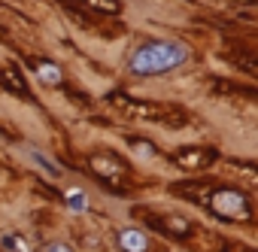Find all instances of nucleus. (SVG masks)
<instances>
[{
    "label": "nucleus",
    "mask_w": 258,
    "mask_h": 252,
    "mask_svg": "<svg viewBox=\"0 0 258 252\" xmlns=\"http://www.w3.org/2000/svg\"><path fill=\"white\" fill-rule=\"evenodd\" d=\"M188 46L185 43H176V40H146L143 46L134 49L131 61V73L137 76H161V73H170L176 67H182L188 61Z\"/></svg>",
    "instance_id": "f257e3e1"
},
{
    "label": "nucleus",
    "mask_w": 258,
    "mask_h": 252,
    "mask_svg": "<svg viewBox=\"0 0 258 252\" xmlns=\"http://www.w3.org/2000/svg\"><path fill=\"white\" fill-rule=\"evenodd\" d=\"M204 207H210L219 219H228V222H246L249 216H252V207H249V201H246V195L243 192H237V188H216V192H207V195H201L198 198Z\"/></svg>",
    "instance_id": "f03ea898"
},
{
    "label": "nucleus",
    "mask_w": 258,
    "mask_h": 252,
    "mask_svg": "<svg viewBox=\"0 0 258 252\" xmlns=\"http://www.w3.org/2000/svg\"><path fill=\"white\" fill-rule=\"evenodd\" d=\"M115 109H121L124 115H134V118H146V121H161L164 118V106L161 103H143V100H131V97H124V94H109L106 97Z\"/></svg>",
    "instance_id": "7ed1b4c3"
},
{
    "label": "nucleus",
    "mask_w": 258,
    "mask_h": 252,
    "mask_svg": "<svg viewBox=\"0 0 258 252\" xmlns=\"http://www.w3.org/2000/svg\"><path fill=\"white\" fill-rule=\"evenodd\" d=\"M213 158H216L213 149H179V152L173 155V161H176L182 170H204V167H210Z\"/></svg>",
    "instance_id": "20e7f679"
},
{
    "label": "nucleus",
    "mask_w": 258,
    "mask_h": 252,
    "mask_svg": "<svg viewBox=\"0 0 258 252\" xmlns=\"http://www.w3.org/2000/svg\"><path fill=\"white\" fill-rule=\"evenodd\" d=\"M88 164H91V170H94L97 176H103V179H112V182H118V176L124 173V164H121L115 155H103V152H94V155L88 158Z\"/></svg>",
    "instance_id": "39448f33"
},
{
    "label": "nucleus",
    "mask_w": 258,
    "mask_h": 252,
    "mask_svg": "<svg viewBox=\"0 0 258 252\" xmlns=\"http://www.w3.org/2000/svg\"><path fill=\"white\" fill-rule=\"evenodd\" d=\"M118 249L121 252H149V237L143 234V231H137V228H124V231H118Z\"/></svg>",
    "instance_id": "423d86ee"
},
{
    "label": "nucleus",
    "mask_w": 258,
    "mask_h": 252,
    "mask_svg": "<svg viewBox=\"0 0 258 252\" xmlns=\"http://www.w3.org/2000/svg\"><path fill=\"white\" fill-rule=\"evenodd\" d=\"M73 4H79V7L88 10V13H103V16H115V13L121 10L118 0H73Z\"/></svg>",
    "instance_id": "0eeeda50"
},
{
    "label": "nucleus",
    "mask_w": 258,
    "mask_h": 252,
    "mask_svg": "<svg viewBox=\"0 0 258 252\" xmlns=\"http://www.w3.org/2000/svg\"><path fill=\"white\" fill-rule=\"evenodd\" d=\"M34 73L40 76V82H46V85H61V67L58 64H52V61H37V67H34Z\"/></svg>",
    "instance_id": "6e6552de"
},
{
    "label": "nucleus",
    "mask_w": 258,
    "mask_h": 252,
    "mask_svg": "<svg viewBox=\"0 0 258 252\" xmlns=\"http://www.w3.org/2000/svg\"><path fill=\"white\" fill-rule=\"evenodd\" d=\"M0 79H4L13 91H19V94H28V85H25V79H22V73L16 70V67H7L4 73H0Z\"/></svg>",
    "instance_id": "1a4fd4ad"
},
{
    "label": "nucleus",
    "mask_w": 258,
    "mask_h": 252,
    "mask_svg": "<svg viewBox=\"0 0 258 252\" xmlns=\"http://www.w3.org/2000/svg\"><path fill=\"white\" fill-rule=\"evenodd\" d=\"M0 243H4L7 252H31V243L22 234H4V237H0Z\"/></svg>",
    "instance_id": "9d476101"
},
{
    "label": "nucleus",
    "mask_w": 258,
    "mask_h": 252,
    "mask_svg": "<svg viewBox=\"0 0 258 252\" xmlns=\"http://www.w3.org/2000/svg\"><path fill=\"white\" fill-rule=\"evenodd\" d=\"M155 225H158V228H167V231H173V234H185V231L191 228L185 219H176V216H167V219H155Z\"/></svg>",
    "instance_id": "9b49d317"
},
{
    "label": "nucleus",
    "mask_w": 258,
    "mask_h": 252,
    "mask_svg": "<svg viewBox=\"0 0 258 252\" xmlns=\"http://www.w3.org/2000/svg\"><path fill=\"white\" fill-rule=\"evenodd\" d=\"M43 252H73V246L64 243V240H49V243L43 246Z\"/></svg>",
    "instance_id": "f8f14e48"
},
{
    "label": "nucleus",
    "mask_w": 258,
    "mask_h": 252,
    "mask_svg": "<svg viewBox=\"0 0 258 252\" xmlns=\"http://www.w3.org/2000/svg\"><path fill=\"white\" fill-rule=\"evenodd\" d=\"M67 204H70L73 210H85V198H82L79 192H70V195H67Z\"/></svg>",
    "instance_id": "ddd939ff"
}]
</instances>
